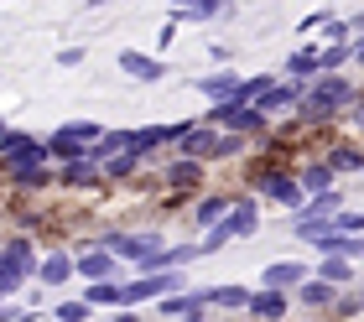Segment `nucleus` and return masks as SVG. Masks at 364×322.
I'll use <instances>...</instances> for the list:
<instances>
[{"label": "nucleus", "instance_id": "nucleus-1", "mask_svg": "<svg viewBox=\"0 0 364 322\" xmlns=\"http://www.w3.org/2000/svg\"><path fill=\"white\" fill-rule=\"evenodd\" d=\"M349 104H359V78L333 73V78H312L302 83V99H296V125H333Z\"/></svg>", "mask_w": 364, "mask_h": 322}, {"label": "nucleus", "instance_id": "nucleus-2", "mask_svg": "<svg viewBox=\"0 0 364 322\" xmlns=\"http://www.w3.org/2000/svg\"><path fill=\"white\" fill-rule=\"evenodd\" d=\"M99 135H105V125H99V120H68V125H58V130L42 141V151H47V161H53V166H63V161H73L78 151H89Z\"/></svg>", "mask_w": 364, "mask_h": 322}, {"label": "nucleus", "instance_id": "nucleus-3", "mask_svg": "<svg viewBox=\"0 0 364 322\" xmlns=\"http://www.w3.org/2000/svg\"><path fill=\"white\" fill-rule=\"evenodd\" d=\"M99 249H109L114 260H125V265H141L151 249H161V229H114L99 240Z\"/></svg>", "mask_w": 364, "mask_h": 322}, {"label": "nucleus", "instance_id": "nucleus-4", "mask_svg": "<svg viewBox=\"0 0 364 322\" xmlns=\"http://www.w3.org/2000/svg\"><path fill=\"white\" fill-rule=\"evenodd\" d=\"M250 182L260 193H266L276 208H287V213H296L302 208V188H296V177L291 172H281V166H266V161H255V172H250Z\"/></svg>", "mask_w": 364, "mask_h": 322}, {"label": "nucleus", "instance_id": "nucleus-5", "mask_svg": "<svg viewBox=\"0 0 364 322\" xmlns=\"http://www.w3.org/2000/svg\"><path fill=\"white\" fill-rule=\"evenodd\" d=\"M73 276L84 281V286L120 281V260H114L109 249H99V245H89V249H73Z\"/></svg>", "mask_w": 364, "mask_h": 322}, {"label": "nucleus", "instance_id": "nucleus-6", "mask_svg": "<svg viewBox=\"0 0 364 322\" xmlns=\"http://www.w3.org/2000/svg\"><path fill=\"white\" fill-rule=\"evenodd\" d=\"M307 276H312V270H307L302 260H271L266 270H260V291H281V296H291Z\"/></svg>", "mask_w": 364, "mask_h": 322}, {"label": "nucleus", "instance_id": "nucleus-7", "mask_svg": "<svg viewBox=\"0 0 364 322\" xmlns=\"http://www.w3.org/2000/svg\"><path fill=\"white\" fill-rule=\"evenodd\" d=\"M203 177H208V166L182 161V156L161 166V188H167V193H203Z\"/></svg>", "mask_w": 364, "mask_h": 322}, {"label": "nucleus", "instance_id": "nucleus-8", "mask_svg": "<svg viewBox=\"0 0 364 322\" xmlns=\"http://www.w3.org/2000/svg\"><path fill=\"white\" fill-rule=\"evenodd\" d=\"M73 281V249H47L37 260V286L42 291H58V286Z\"/></svg>", "mask_w": 364, "mask_h": 322}, {"label": "nucleus", "instance_id": "nucleus-9", "mask_svg": "<svg viewBox=\"0 0 364 322\" xmlns=\"http://www.w3.org/2000/svg\"><path fill=\"white\" fill-rule=\"evenodd\" d=\"M188 312H208V286H198V291H172V296H161L156 301V317L161 322H177V317H188Z\"/></svg>", "mask_w": 364, "mask_h": 322}, {"label": "nucleus", "instance_id": "nucleus-10", "mask_svg": "<svg viewBox=\"0 0 364 322\" xmlns=\"http://www.w3.org/2000/svg\"><path fill=\"white\" fill-rule=\"evenodd\" d=\"M296 188H302V198H318V193H333L338 188V177H333V166H328L323 156H312V161H302L296 166Z\"/></svg>", "mask_w": 364, "mask_h": 322}, {"label": "nucleus", "instance_id": "nucleus-11", "mask_svg": "<svg viewBox=\"0 0 364 322\" xmlns=\"http://www.w3.org/2000/svg\"><path fill=\"white\" fill-rule=\"evenodd\" d=\"M229 240H250V234L260 229V203L255 198H235V208L224 213V224H219Z\"/></svg>", "mask_w": 364, "mask_h": 322}, {"label": "nucleus", "instance_id": "nucleus-12", "mask_svg": "<svg viewBox=\"0 0 364 322\" xmlns=\"http://www.w3.org/2000/svg\"><path fill=\"white\" fill-rule=\"evenodd\" d=\"M213 141H219V130H213V125H203V120H193V125H188V135L177 141V156H182V161L208 166V151H213Z\"/></svg>", "mask_w": 364, "mask_h": 322}, {"label": "nucleus", "instance_id": "nucleus-13", "mask_svg": "<svg viewBox=\"0 0 364 322\" xmlns=\"http://www.w3.org/2000/svg\"><path fill=\"white\" fill-rule=\"evenodd\" d=\"M120 73L136 78V83H167V63L146 58V53H136V47H125V53H120Z\"/></svg>", "mask_w": 364, "mask_h": 322}, {"label": "nucleus", "instance_id": "nucleus-14", "mask_svg": "<svg viewBox=\"0 0 364 322\" xmlns=\"http://www.w3.org/2000/svg\"><path fill=\"white\" fill-rule=\"evenodd\" d=\"M0 255H6L16 270H21L26 281L37 276V260H42V249H37V240H31V234H11V240H0Z\"/></svg>", "mask_w": 364, "mask_h": 322}, {"label": "nucleus", "instance_id": "nucleus-15", "mask_svg": "<svg viewBox=\"0 0 364 322\" xmlns=\"http://www.w3.org/2000/svg\"><path fill=\"white\" fill-rule=\"evenodd\" d=\"M229 208H235V193H198V203H193V224L208 234V229L224 224Z\"/></svg>", "mask_w": 364, "mask_h": 322}, {"label": "nucleus", "instance_id": "nucleus-16", "mask_svg": "<svg viewBox=\"0 0 364 322\" xmlns=\"http://www.w3.org/2000/svg\"><path fill=\"white\" fill-rule=\"evenodd\" d=\"M287 312H291V296L281 291H250V301H245L250 322H287Z\"/></svg>", "mask_w": 364, "mask_h": 322}, {"label": "nucleus", "instance_id": "nucleus-17", "mask_svg": "<svg viewBox=\"0 0 364 322\" xmlns=\"http://www.w3.org/2000/svg\"><path fill=\"white\" fill-rule=\"evenodd\" d=\"M53 182L58 188H99V166L78 151L73 161H63V166H53Z\"/></svg>", "mask_w": 364, "mask_h": 322}, {"label": "nucleus", "instance_id": "nucleus-18", "mask_svg": "<svg viewBox=\"0 0 364 322\" xmlns=\"http://www.w3.org/2000/svg\"><path fill=\"white\" fill-rule=\"evenodd\" d=\"M240 78H245V73H235V68H213V73H203V78L193 83V89L203 94L208 104H229V94H235V83H240Z\"/></svg>", "mask_w": 364, "mask_h": 322}, {"label": "nucleus", "instance_id": "nucleus-19", "mask_svg": "<svg viewBox=\"0 0 364 322\" xmlns=\"http://www.w3.org/2000/svg\"><path fill=\"white\" fill-rule=\"evenodd\" d=\"M328 166H333V177H359L364 172V156H359V141H328Z\"/></svg>", "mask_w": 364, "mask_h": 322}, {"label": "nucleus", "instance_id": "nucleus-20", "mask_svg": "<svg viewBox=\"0 0 364 322\" xmlns=\"http://www.w3.org/2000/svg\"><path fill=\"white\" fill-rule=\"evenodd\" d=\"M333 296H338V291H333V286H323L318 276H307V281L291 291V301H302L307 312H328V307H333Z\"/></svg>", "mask_w": 364, "mask_h": 322}, {"label": "nucleus", "instance_id": "nucleus-21", "mask_svg": "<svg viewBox=\"0 0 364 322\" xmlns=\"http://www.w3.org/2000/svg\"><path fill=\"white\" fill-rule=\"evenodd\" d=\"M281 78H291V83H312V78H318V47H296V53H287V68H281Z\"/></svg>", "mask_w": 364, "mask_h": 322}, {"label": "nucleus", "instance_id": "nucleus-22", "mask_svg": "<svg viewBox=\"0 0 364 322\" xmlns=\"http://www.w3.org/2000/svg\"><path fill=\"white\" fill-rule=\"evenodd\" d=\"M312 276H318L323 286H333V291H349L359 270H354V260H318V265H312Z\"/></svg>", "mask_w": 364, "mask_h": 322}, {"label": "nucleus", "instance_id": "nucleus-23", "mask_svg": "<svg viewBox=\"0 0 364 322\" xmlns=\"http://www.w3.org/2000/svg\"><path fill=\"white\" fill-rule=\"evenodd\" d=\"M6 182L16 193H47L53 188V166H16V172H6Z\"/></svg>", "mask_w": 364, "mask_h": 322}, {"label": "nucleus", "instance_id": "nucleus-24", "mask_svg": "<svg viewBox=\"0 0 364 322\" xmlns=\"http://www.w3.org/2000/svg\"><path fill=\"white\" fill-rule=\"evenodd\" d=\"M141 172V156H130V151H120V156H109L105 166H99V182H130Z\"/></svg>", "mask_w": 364, "mask_h": 322}, {"label": "nucleus", "instance_id": "nucleus-25", "mask_svg": "<svg viewBox=\"0 0 364 322\" xmlns=\"http://www.w3.org/2000/svg\"><path fill=\"white\" fill-rule=\"evenodd\" d=\"M250 291L245 286H208V307H224V312H245Z\"/></svg>", "mask_w": 364, "mask_h": 322}, {"label": "nucleus", "instance_id": "nucleus-26", "mask_svg": "<svg viewBox=\"0 0 364 322\" xmlns=\"http://www.w3.org/2000/svg\"><path fill=\"white\" fill-rule=\"evenodd\" d=\"M240 156H245V141H240V135H224V130H219V141H213V151H208V166L240 161Z\"/></svg>", "mask_w": 364, "mask_h": 322}, {"label": "nucleus", "instance_id": "nucleus-27", "mask_svg": "<svg viewBox=\"0 0 364 322\" xmlns=\"http://www.w3.org/2000/svg\"><path fill=\"white\" fill-rule=\"evenodd\" d=\"M328 229H333V234H349V240H359V229H364V213L343 203V208H338L333 218H328Z\"/></svg>", "mask_w": 364, "mask_h": 322}, {"label": "nucleus", "instance_id": "nucleus-28", "mask_svg": "<svg viewBox=\"0 0 364 322\" xmlns=\"http://www.w3.org/2000/svg\"><path fill=\"white\" fill-rule=\"evenodd\" d=\"M328 317H333V322H354L359 317V291H338L333 307H328Z\"/></svg>", "mask_w": 364, "mask_h": 322}, {"label": "nucleus", "instance_id": "nucleus-29", "mask_svg": "<svg viewBox=\"0 0 364 322\" xmlns=\"http://www.w3.org/2000/svg\"><path fill=\"white\" fill-rule=\"evenodd\" d=\"M21 286H26V276H21V270H16L6 255H0V301H6V296H16Z\"/></svg>", "mask_w": 364, "mask_h": 322}, {"label": "nucleus", "instance_id": "nucleus-30", "mask_svg": "<svg viewBox=\"0 0 364 322\" xmlns=\"http://www.w3.org/2000/svg\"><path fill=\"white\" fill-rule=\"evenodd\" d=\"M89 317H94V312H89L78 296H68V301H58V307H53V322H89Z\"/></svg>", "mask_w": 364, "mask_h": 322}, {"label": "nucleus", "instance_id": "nucleus-31", "mask_svg": "<svg viewBox=\"0 0 364 322\" xmlns=\"http://www.w3.org/2000/svg\"><path fill=\"white\" fill-rule=\"evenodd\" d=\"M84 47H63V53H58V68H84Z\"/></svg>", "mask_w": 364, "mask_h": 322}, {"label": "nucleus", "instance_id": "nucleus-32", "mask_svg": "<svg viewBox=\"0 0 364 322\" xmlns=\"http://www.w3.org/2000/svg\"><path fill=\"white\" fill-rule=\"evenodd\" d=\"M208 58H213V63H219V68H229V63H235V53H229V47H224V42H213V47H208Z\"/></svg>", "mask_w": 364, "mask_h": 322}, {"label": "nucleus", "instance_id": "nucleus-33", "mask_svg": "<svg viewBox=\"0 0 364 322\" xmlns=\"http://www.w3.org/2000/svg\"><path fill=\"white\" fill-rule=\"evenodd\" d=\"M16 229H21V234H31V229H42V213H21V218H16Z\"/></svg>", "mask_w": 364, "mask_h": 322}, {"label": "nucleus", "instance_id": "nucleus-34", "mask_svg": "<svg viewBox=\"0 0 364 322\" xmlns=\"http://www.w3.org/2000/svg\"><path fill=\"white\" fill-rule=\"evenodd\" d=\"M109 322H141V312H114Z\"/></svg>", "mask_w": 364, "mask_h": 322}, {"label": "nucleus", "instance_id": "nucleus-35", "mask_svg": "<svg viewBox=\"0 0 364 322\" xmlns=\"http://www.w3.org/2000/svg\"><path fill=\"white\" fill-rule=\"evenodd\" d=\"M177 322H213L208 312H188V317H177Z\"/></svg>", "mask_w": 364, "mask_h": 322}, {"label": "nucleus", "instance_id": "nucleus-36", "mask_svg": "<svg viewBox=\"0 0 364 322\" xmlns=\"http://www.w3.org/2000/svg\"><path fill=\"white\" fill-rule=\"evenodd\" d=\"M6 130H11V125H6V120H0V135H6Z\"/></svg>", "mask_w": 364, "mask_h": 322}, {"label": "nucleus", "instance_id": "nucleus-37", "mask_svg": "<svg viewBox=\"0 0 364 322\" xmlns=\"http://www.w3.org/2000/svg\"><path fill=\"white\" fill-rule=\"evenodd\" d=\"M302 322H312V317H302Z\"/></svg>", "mask_w": 364, "mask_h": 322}]
</instances>
